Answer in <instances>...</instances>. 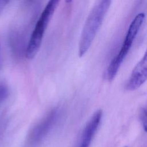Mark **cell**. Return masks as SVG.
<instances>
[{"label":"cell","instance_id":"obj_1","mask_svg":"<svg viewBox=\"0 0 147 147\" xmlns=\"http://www.w3.org/2000/svg\"><path fill=\"white\" fill-rule=\"evenodd\" d=\"M111 1L96 2L90 12L83 26L79 42L78 54L83 56L91 45L95 36L110 6Z\"/></svg>","mask_w":147,"mask_h":147},{"label":"cell","instance_id":"obj_2","mask_svg":"<svg viewBox=\"0 0 147 147\" xmlns=\"http://www.w3.org/2000/svg\"><path fill=\"white\" fill-rule=\"evenodd\" d=\"M59 2L57 0L49 1L41 13L27 44L25 55L28 59L33 58L37 53L46 29Z\"/></svg>","mask_w":147,"mask_h":147},{"label":"cell","instance_id":"obj_3","mask_svg":"<svg viewBox=\"0 0 147 147\" xmlns=\"http://www.w3.org/2000/svg\"><path fill=\"white\" fill-rule=\"evenodd\" d=\"M145 17V14L144 13H140L136 15L130 24L119 52L113 59L108 67L107 76L109 82L113 81L116 76L121 64L129 52L134 40L143 24Z\"/></svg>","mask_w":147,"mask_h":147},{"label":"cell","instance_id":"obj_4","mask_svg":"<svg viewBox=\"0 0 147 147\" xmlns=\"http://www.w3.org/2000/svg\"><path fill=\"white\" fill-rule=\"evenodd\" d=\"M60 115V110L56 107L51 110L30 130L27 138L29 146H34L40 142L56 124Z\"/></svg>","mask_w":147,"mask_h":147},{"label":"cell","instance_id":"obj_5","mask_svg":"<svg viewBox=\"0 0 147 147\" xmlns=\"http://www.w3.org/2000/svg\"><path fill=\"white\" fill-rule=\"evenodd\" d=\"M147 80V49L142 58L133 68L126 84V89L134 91Z\"/></svg>","mask_w":147,"mask_h":147},{"label":"cell","instance_id":"obj_6","mask_svg":"<svg viewBox=\"0 0 147 147\" xmlns=\"http://www.w3.org/2000/svg\"><path fill=\"white\" fill-rule=\"evenodd\" d=\"M102 111L97 110L91 116L83 129L78 147H89L99 126Z\"/></svg>","mask_w":147,"mask_h":147},{"label":"cell","instance_id":"obj_7","mask_svg":"<svg viewBox=\"0 0 147 147\" xmlns=\"http://www.w3.org/2000/svg\"><path fill=\"white\" fill-rule=\"evenodd\" d=\"M140 119L145 132L147 133V109L142 108L140 111Z\"/></svg>","mask_w":147,"mask_h":147},{"label":"cell","instance_id":"obj_8","mask_svg":"<svg viewBox=\"0 0 147 147\" xmlns=\"http://www.w3.org/2000/svg\"><path fill=\"white\" fill-rule=\"evenodd\" d=\"M9 93L7 87L3 83H0V105L6 99Z\"/></svg>","mask_w":147,"mask_h":147},{"label":"cell","instance_id":"obj_9","mask_svg":"<svg viewBox=\"0 0 147 147\" xmlns=\"http://www.w3.org/2000/svg\"><path fill=\"white\" fill-rule=\"evenodd\" d=\"M9 2V1H0V14L2 12Z\"/></svg>","mask_w":147,"mask_h":147},{"label":"cell","instance_id":"obj_10","mask_svg":"<svg viewBox=\"0 0 147 147\" xmlns=\"http://www.w3.org/2000/svg\"><path fill=\"white\" fill-rule=\"evenodd\" d=\"M1 61H2V59H1V51H0V67L1 65Z\"/></svg>","mask_w":147,"mask_h":147},{"label":"cell","instance_id":"obj_11","mask_svg":"<svg viewBox=\"0 0 147 147\" xmlns=\"http://www.w3.org/2000/svg\"><path fill=\"white\" fill-rule=\"evenodd\" d=\"M125 147H127V146H125Z\"/></svg>","mask_w":147,"mask_h":147}]
</instances>
